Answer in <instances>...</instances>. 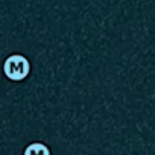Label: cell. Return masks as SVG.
Segmentation results:
<instances>
[{"label":"cell","mask_w":155,"mask_h":155,"mask_svg":"<svg viewBox=\"0 0 155 155\" xmlns=\"http://www.w3.org/2000/svg\"><path fill=\"white\" fill-rule=\"evenodd\" d=\"M23 155H50V150L43 143H31L25 149V153Z\"/></svg>","instance_id":"obj_2"},{"label":"cell","mask_w":155,"mask_h":155,"mask_svg":"<svg viewBox=\"0 0 155 155\" xmlns=\"http://www.w3.org/2000/svg\"><path fill=\"white\" fill-rule=\"evenodd\" d=\"M3 71L8 79L18 82V81H23L29 74L31 64H29L28 58H25L23 55H11L6 58V61L3 64Z\"/></svg>","instance_id":"obj_1"}]
</instances>
